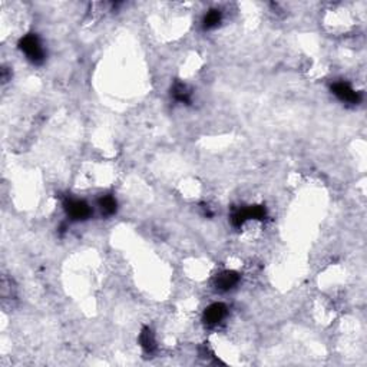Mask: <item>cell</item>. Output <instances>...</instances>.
Wrapping results in <instances>:
<instances>
[{"label": "cell", "instance_id": "cell-3", "mask_svg": "<svg viewBox=\"0 0 367 367\" xmlns=\"http://www.w3.org/2000/svg\"><path fill=\"white\" fill-rule=\"evenodd\" d=\"M68 212L75 220H81L89 215V207L82 201H71L68 205Z\"/></svg>", "mask_w": 367, "mask_h": 367}, {"label": "cell", "instance_id": "cell-4", "mask_svg": "<svg viewBox=\"0 0 367 367\" xmlns=\"http://www.w3.org/2000/svg\"><path fill=\"white\" fill-rule=\"evenodd\" d=\"M334 93L339 96L341 101L346 102L357 101V95H356V92L353 91L347 83H336V85H334Z\"/></svg>", "mask_w": 367, "mask_h": 367}, {"label": "cell", "instance_id": "cell-2", "mask_svg": "<svg viewBox=\"0 0 367 367\" xmlns=\"http://www.w3.org/2000/svg\"><path fill=\"white\" fill-rule=\"evenodd\" d=\"M225 317V307L222 304H214L205 312V323L218 324Z\"/></svg>", "mask_w": 367, "mask_h": 367}, {"label": "cell", "instance_id": "cell-1", "mask_svg": "<svg viewBox=\"0 0 367 367\" xmlns=\"http://www.w3.org/2000/svg\"><path fill=\"white\" fill-rule=\"evenodd\" d=\"M22 50L26 53L30 60L40 62L43 59V49L36 36H26L22 40Z\"/></svg>", "mask_w": 367, "mask_h": 367}, {"label": "cell", "instance_id": "cell-5", "mask_svg": "<svg viewBox=\"0 0 367 367\" xmlns=\"http://www.w3.org/2000/svg\"><path fill=\"white\" fill-rule=\"evenodd\" d=\"M237 281H238V277L234 273H225V274L220 275L217 285H218L220 290H229V288H232V285L235 284Z\"/></svg>", "mask_w": 367, "mask_h": 367}, {"label": "cell", "instance_id": "cell-6", "mask_svg": "<svg viewBox=\"0 0 367 367\" xmlns=\"http://www.w3.org/2000/svg\"><path fill=\"white\" fill-rule=\"evenodd\" d=\"M115 207H116V202L112 197H105L101 200V210L105 214H112L115 211Z\"/></svg>", "mask_w": 367, "mask_h": 367}]
</instances>
